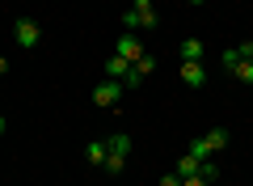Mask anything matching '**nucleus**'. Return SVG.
I'll return each instance as SVG.
<instances>
[{
    "label": "nucleus",
    "instance_id": "1",
    "mask_svg": "<svg viewBox=\"0 0 253 186\" xmlns=\"http://www.w3.org/2000/svg\"><path fill=\"white\" fill-rule=\"evenodd\" d=\"M13 38H17V47H38V38H42V30H38L34 17H17V26H13Z\"/></svg>",
    "mask_w": 253,
    "mask_h": 186
},
{
    "label": "nucleus",
    "instance_id": "2",
    "mask_svg": "<svg viewBox=\"0 0 253 186\" xmlns=\"http://www.w3.org/2000/svg\"><path fill=\"white\" fill-rule=\"evenodd\" d=\"M123 93H126V89H123V80H110V76H106L97 89H93V106H114V102L123 98Z\"/></svg>",
    "mask_w": 253,
    "mask_h": 186
},
{
    "label": "nucleus",
    "instance_id": "3",
    "mask_svg": "<svg viewBox=\"0 0 253 186\" xmlns=\"http://www.w3.org/2000/svg\"><path fill=\"white\" fill-rule=\"evenodd\" d=\"M114 55H123V60H131V63H135L139 55H144V43H139V38L131 34V30H123V34H118V43H114Z\"/></svg>",
    "mask_w": 253,
    "mask_h": 186
},
{
    "label": "nucleus",
    "instance_id": "4",
    "mask_svg": "<svg viewBox=\"0 0 253 186\" xmlns=\"http://www.w3.org/2000/svg\"><path fill=\"white\" fill-rule=\"evenodd\" d=\"M181 80H186L190 89H199V85H207V68H203L199 60H181Z\"/></svg>",
    "mask_w": 253,
    "mask_h": 186
},
{
    "label": "nucleus",
    "instance_id": "5",
    "mask_svg": "<svg viewBox=\"0 0 253 186\" xmlns=\"http://www.w3.org/2000/svg\"><path fill=\"white\" fill-rule=\"evenodd\" d=\"M131 9L139 13V30H152V26H161V21H156V9H152V0H131Z\"/></svg>",
    "mask_w": 253,
    "mask_h": 186
},
{
    "label": "nucleus",
    "instance_id": "6",
    "mask_svg": "<svg viewBox=\"0 0 253 186\" xmlns=\"http://www.w3.org/2000/svg\"><path fill=\"white\" fill-rule=\"evenodd\" d=\"M199 169H203V161H199V157H190V152H186V157H181L177 165H173V174H177V178H199Z\"/></svg>",
    "mask_w": 253,
    "mask_h": 186
},
{
    "label": "nucleus",
    "instance_id": "7",
    "mask_svg": "<svg viewBox=\"0 0 253 186\" xmlns=\"http://www.w3.org/2000/svg\"><path fill=\"white\" fill-rule=\"evenodd\" d=\"M126 72H131V60H123V55H110L106 60V76L110 80H123Z\"/></svg>",
    "mask_w": 253,
    "mask_h": 186
},
{
    "label": "nucleus",
    "instance_id": "8",
    "mask_svg": "<svg viewBox=\"0 0 253 186\" xmlns=\"http://www.w3.org/2000/svg\"><path fill=\"white\" fill-rule=\"evenodd\" d=\"M84 157H89L93 165H106V157H110V144H106V140H93L89 148H84Z\"/></svg>",
    "mask_w": 253,
    "mask_h": 186
},
{
    "label": "nucleus",
    "instance_id": "9",
    "mask_svg": "<svg viewBox=\"0 0 253 186\" xmlns=\"http://www.w3.org/2000/svg\"><path fill=\"white\" fill-rule=\"evenodd\" d=\"M181 60H203V38H181Z\"/></svg>",
    "mask_w": 253,
    "mask_h": 186
},
{
    "label": "nucleus",
    "instance_id": "10",
    "mask_svg": "<svg viewBox=\"0 0 253 186\" xmlns=\"http://www.w3.org/2000/svg\"><path fill=\"white\" fill-rule=\"evenodd\" d=\"M190 157L211 161V144H207V135H194V140H190Z\"/></svg>",
    "mask_w": 253,
    "mask_h": 186
},
{
    "label": "nucleus",
    "instance_id": "11",
    "mask_svg": "<svg viewBox=\"0 0 253 186\" xmlns=\"http://www.w3.org/2000/svg\"><path fill=\"white\" fill-rule=\"evenodd\" d=\"M106 144H110V152H118V157H126V152H131V140H126L123 131H118V135H110Z\"/></svg>",
    "mask_w": 253,
    "mask_h": 186
},
{
    "label": "nucleus",
    "instance_id": "12",
    "mask_svg": "<svg viewBox=\"0 0 253 186\" xmlns=\"http://www.w3.org/2000/svg\"><path fill=\"white\" fill-rule=\"evenodd\" d=\"M207 144H211V152L228 148V131H224V127H215V131H207Z\"/></svg>",
    "mask_w": 253,
    "mask_h": 186
},
{
    "label": "nucleus",
    "instance_id": "13",
    "mask_svg": "<svg viewBox=\"0 0 253 186\" xmlns=\"http://www.w3.org/2000/svg\"><path fill=\"white\" fill-rule=\"evenodd\" d=\"M236 80H245V85H253V60H241V63H236Z\"/></svg>",
    "mask_w": 253,
    "mask_h": 186
},
{
    "label": "nucleus",
    "instance_id": "14",
    "mask_svg": "<svg viewBox=\"0 0 253 186\" xmlns=\"http://www.w3.org/2000/svg\"><path fill=\"white\" fill-rule=\"evenodd\" d=\"M131 68H135V72H139V76H148V72H152V68H156V60H152V55H148V51H144V55H139V60H135V63H131Z\"/></svg>",
    "mask_w": 253,
    "mask_h": 186
},
{
    "label": "nucleus",
    "instance_id": "15",
    "mask_svg": "<svg viewBox=\"0 0 253 186\" xmlns=\"http://www.w3.org/2000/svg\"><path fill=\"white\" fill-rule=\"evenodd\" d=\"M123 165H126V157L110 152V157H106V165H101V169H106V174H123Z\"/></svg>",
    "mask_w": 253,
    "mask_h": 186
},
{
    "label": "nucleus",
    "instance_id": "16",
    "mask_svg": "<svg viewBox=\"0 0 253 186\" xmlns=\"http://www.w3.org/2000/svg\"><path fill=\"white\" fill-rule=\"evenodd\" d=\"M219 60H224V68H228V72H232V68H236V63H241V51H236V47H228V51H224V55H219Z\"/></svg>",
    "mask_w": 253,
    "mask_h": 186
},
{
    "label": "nucleus",
    "instance_id": "17",
    "mask_svg": "<svg viewBox=\"0 0 253 186\" xmlns=\"http://www.w3.org/2000/svg\"><path fill=\"white\" fill-rule=\"evenodd\" d=\"M123 26L135 34V30H139V13H135V9H126V13H123Z\"/></svg>",
    "mask_w": 253,
    "mask_h": 186
},
{
    "label": "nucleus",
    "instance_id": "18",
    "mask_svg": "<svg viewBox=\"0 0 253 186\" xmlns=\"http://www.w3.org/2000/svg\"><path fill=\"white\" fill-rule=\"evenodd\" d=\"M139 85H144V76H139V72L131 68V72H126V76H123V89H139Z\"/></svg>",
    "mask_w": 253,
    "mask_h": 186
},
{
    "label": "nucleus",
    "instance_id": "19",
    "mask_svg": "<svg viewBox=\"0 0 253 186\" xmlns=\"http://www.w3.org/2000/svg\"><path fill=\"white\" fill-rule=\"evenodd\" d=\"M181 186H211L207 178H181Z\"/></svg>",
    "mask_w": 253,
    "mask_h": 186
},
{
    "label": "nucleus",
    "instance_id": "20",
    "mask_svg": "<svg viewBox=\"0 0 253 186\" xmlns=\"http://www.w3.org/2000/svg\"><path fill=\"white\" fill-rule=\"evenodd\" d=\"M236 51H241V60H253V43H241Z\"/></svg>",
    "mask_w": 253,
    "mask_h": 186
},
{
    "label": "nucleus",
    "instance_id": "21",
    "mask_svg": "<svg viewBox=\"0 0 253 186\" xmlns=\"http://www.w3.org/2000/svg\"><path fill=\"white\" fill-rule=\"evenodd\" d=\"M161 186H181V178H177V174H165V178H161Z\"/></svg>",
    "mask_w": 253,
    "mask_h": 186
},
{
    "label": "nucleus",
    "instance_id": "22",
    "mask_svg": "<svg viewBox=\"0 0 253 186\" xmlns=\"http://www.w3.org/2000/svg\"><path fill=\"white\" fill-rule=\"evenodd\" d=\"M4 72H9V60H4V55H0V76H4Z\"/></svg>",
    "mask_w": 253,
    "mask_h": 186
},
{
    "label": "nucleus",
    "instance_id": "23",
    "mask_svg": "<svg viewBox=\"0 0 253 186\" xmlns=\"http://www.w3.org/2000/svg\"><path fill=\"white\" fill-rule=\"evenodd\" d=\"M4 131H9V119H4V115H0V135H4Z\"/></svg>",
    "mask_w": 253,
    "mask_h": 186
},
{
    "label": "nucleus",
    "instance_id": "24",
    "mask_svg": "<svg viewBox=\"0 0 253 186\" xmlns=\"http://www.w3.org/2000/svg\"><path fill=\"white\" fill-rule=\"evenodd\" d=\"M186 4H203V0H186Z\"/></svg>",
    "mask_w": 253,
    "mask_h": 186
}]
</instances>
